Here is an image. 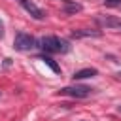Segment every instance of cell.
<instances>
[{
    "instance_id": "8992f818",
    "label": "cell",
    "mask_w": 121,
    "mask_h": 121,
    "mask_svg": "<svg viewBox=\"0 0 121 121\" xmlns=\"http://www.w3.org/2000/svg\"><path fill=\"white\" fill-rule=\"evenodd\" d=\"M98 74V70L96 68H83V70H78V72H74V81H79V79H87V78H93V76H96Z\"/></svg>"
},
{
    "instance_id": "5b68a950",
    "label": "cell",
    "mask_w": 121,
    "mask_h": 121,
    "mask_svg": "<svg viewBox=\"0 0 121 121\" xmlns=\"http://www.w3.org/2000/svg\"><path fill=\"white\" fill-rule=\"evenodd\" d=\"M96 23L106 28H121V19L115 17H96Z\"/></svg>"
},
{
    "instance_id": "52a82bcc",
    "label": "cell",
    "mask_w": 121,
    "mask_h": 121,
    "mask_svg": "<svg viewBox=\"0 0 121 121\" xmlns=\"http://www.w3.org/2000/svg\"><path fill=\"white\" fill-rule=\"evenodd\" d=\"M60 2L64 4V13L66 15H74V13H79L83 9V6L78 4V2H72V0H60Z\"/></svg>"
},
{
    "instance_id": "ba28073f",
    "label": "cell",
    "mask_w": 121,
    "mask_h": 121,
    "mask_svg": "<svg viewBox=\"0 0 121 121\" xmlns=\"http://www.w3.org/2000/svg\"><path fill=\"white\" fill-rule=\"evenodd\" d=\"M70 36L72 38H98L100 32L98 30H72Z\"/></svg>"
},
{
    "instance_id": "277c9868",
    "label": "cell",
    "mask_w": 121,
    "mask_h": 121,
    "mask_svg": "<svg viewBox=\"0 0 121 121\" xmlns=\"http://www.w3.org/2000/svg\"><path fill=\"white\" fill-rule=\"evenodd\" d=\"M19 2H21V6H23V8H25V9L34 17V19H38V21H40V19H43V17H45L43 9H40L34 2H30V0H19Z\"/></svg>"
},
{
    "instance_id": "4fadbf2b",
    "label": "cell",
    "mask_w": 121,
    "mask_h": 121,
    "mask_svg": "<svg viewBox=\"0 0 121 121\" xmlns=\"http://www.w3.org/2000/svg\"><path fill=\"white\" fill-rule=\"evenodd\" d=\"M119 112H121V106H119Z\"/></svg>"
},
{
    "instance_id": "9c48e42d",
    "label": "cell",
    "mask_w": 121,
    "mask_h": 121,
    "mask_svg": "<svg viewBox=\"0 0 121 121\" xmlns=\"http://www.w3.org/2000/svg\"><path fill=\"white\" fill-rule=\"evenodd\" d=\"M40 59H42V60H43V62H45V64H47V66H49V68H51L53 72H57V74L60 72V68H59V64H57V62H55V60H53L51 57H47L45 53H42V55H40Z\"/></svg>"
},
{
    "instance_id": "30bf717a",
    "label": "cell",
    "mask_w": 121,
    "mask_h": 121,
    "mask_svg": "<svg viewBox=\"0 0 121 121\" xmlns=\"http://www.w3.org/2000/svg\"><path fill=\"white\" fill-rule=\"evenodd\" d=\"M2 36H4V25L0 23V38H2Z\"/></svg>"
},
{
    "instance_id": "7c38bea8",
    "label": "cell",
    "mask_w": 121,
    "mask_h": 121,
    "mask_svg": "<svg viewBox=\"0 0 121 121\" xmlns=\"http://www.w3.org/2000/svg\"><path fill=\"white\" fill-rule=\"evenodd\" d=\"M115 76H117V78H121V72H117V74H115Z\"/></svg>"
},
{
    "instance_id": "6da1fadb",
    "label": "cell",
    "mask_w": 121,
    "mask_h": 121,
    "mask_svg": "<svg viewBox=\"0 0 121 121\" xmlns=\"http://www.w3.org/2000/svg\"><path fill=\"white\" fill-rule=\"evenodd\" d=\"M36 47H40L43 53H68L70 43L66 40H60L57 36H43L36 42Z\"/></svg>"
},
{
    "instance_id": "8fae6325",
    "label": "cell",
    "mask_w": 121,
    "mask_h": 121,
    "mask_svg": "<svg viewBox=\"0 0 121 121\" xmlns=\"http://www.w3.org/2000/svg\"><path fill=\"white\" fill-rule=\"evenodd\" d=\"M106 2H110V4H115V2H119V0H106Z\"/></svg>"
},
{
    "instance_id": "3957f363",
    "label": "cell",
    "mask_w": 121,
    "mask_h": 121,
    "mask_svg": "<svg viewBox=\"0 0 121 121\" xmlns=\"http://www.w3.org/2000/svg\"><path fill=\"white\" fill-rule=\"evenodd\" d=\"M59 93L64 96H72V98H87L93 93V89L87 85H70V87H62Z\"/></svg>"
},
{
    "instance_id": "7a4b0ae2",
    "label": "cell",
    "mask_w": 121,
    "mask_h": 121,
    "mask_svg": "<svg viewBox=\"0 0 121 121\" xmlns=\"http://www.w3.org/2000/svg\"><path fill=\"white\" fill-rule=\"evenodd\" d=\"M36 38L28 32H17L13 38V49L15 51H30L36 47Z\"/></svg>"
}]
</instances>
